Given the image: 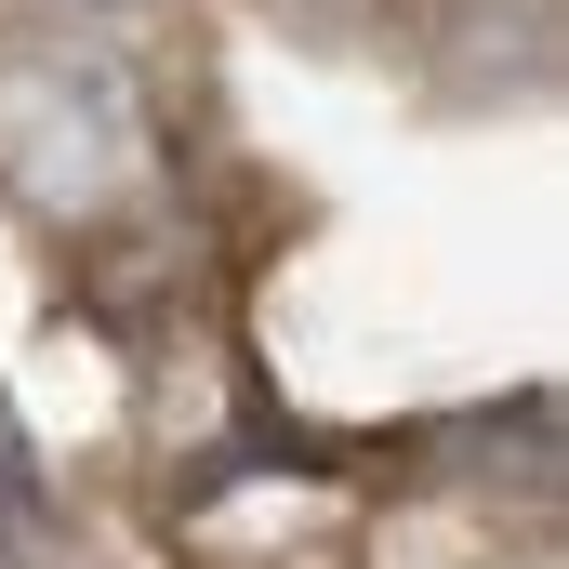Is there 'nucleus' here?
Returning <instances> with one entry per match:
<instances>
[{
	"mask_svg": "<svg viewBox=\"0 0 569 569\" xmlns=\"http://www.w3.org/2000/svg\"><path fill=\"white\" fill-rule=\"evenodd\" d=\"M0 503H40V463H27V425H13V398H0Z\"/></svg>",
	"mask_w": 569,
	"mask_h": 569,
	"instance_id": "obj_1",
	"label": "nucleus"
}]
</instances>
